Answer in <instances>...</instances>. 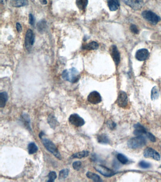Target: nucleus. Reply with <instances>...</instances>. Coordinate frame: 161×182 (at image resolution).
Instances as JSON below:
<instances>
[{"label":"nucleus","mask_w":161,"mask_h":182,"mask_svg":"<svg viewBox=\"0 0 161 182\" xmlns=\"http://www.w3.org/2000/svg\"><path fill=\"white\" fill-rule=\"evenodd\" d=\"M76 4L79 9L84 10L88 6V0H76Z\"/></svg>","instance_id":"19"},{"label":"nucleus","mask_w":161,"mask_h":182,"mask_svg":"<svg viewBox=\"0 0 161 182\" xmlns=\"http://www.w3.org/2000/svg\"><path fill=\"white\" fill-rule=\"evenodd\" d=\"M16 28L18 32L20 33L21 31H22V26L21 25L20 23H17L16 24Z\"/></svg>","instance_id":"37"},{"label":"nucleus","mask_w":161,"mask_h":182,"mask_svg":"<svg viewBox=\"0 0 161 182\" xmlns=\"http://www.w3.org/2000/svg\"><path fill=\"white\" fill-rule=\"evenodd\" d=\"M41 140H42L43 145L45 148H46V149L49 151L50 153L53 154L56 158H58L59 160H61V155L60 154L59 150L58 149L56 146L54 145V143L47 138H42Z\"/></svg>","instance_id":"3"},{"label":"nucleus","mask_w":161,"mask_h":182,"mask_svg":"<svg viewBox=\"0 0 161 182\" xmlns=\"http://www.w3.org/2000/svg\"><path fill=\"white\" fill-rule=\"evenodd\" d=\"M107 4L111 11H115L120 7V1L119 0H107Z\"/></svg>","instance_id":"15"},{"label":"nucleus","mask_w":161,"mask_h":182,"mask_svg":"<svg viewBox=\"0 0 161 182\" xmlns=\"http://www.w3.org/2000/svg\"><path fill=\"white\" fill-rule=\"evenodd\" d=\"M8 99V96L7 92H2L0 93V106L1 108H4Z\"/></svg>","instance_id":"17"},{"label":"nucleus","mask_w":161,"mask_h":182,"mask_svg":"<svg viewBox=\"0 0 161 182\" xmlns=\"http://www.w3.org/2000/svg\"><path fill=\"white\" fill-rule=\"evenodd\" d=\"M160 167H161V166H160Z\"/></svg>","instance_id":"41"},{"label":"nucleus","mask_w":161,"mask_h":182,"mask_svg":"<svg viewBox=\"0 0 161 182\" xmlns=\"http://www.w3.org/2000/svg\"><path fill=\"white\" fill-rule=\"evenodd\" d=\"M146 134L147 138H149V139L150 141H151V142H155V141H156V138H155L154 135H153L150 132H147V133H146Z\"/></svg>","instance_id":"35"},{"label":"nucleus","mask_w":161,"mask_h":182,"mask_svg":"<svg viewBox=\"0 0 161 182\" xmlns=\"http://www.w3.org/2000/svg\"><path fill=\"white\" fill-rule=\"evenodd\" d=\"M99 47V44L96 41H92L89 43L83 46V49L86 50H96Z\"/></svg>","instance_id":"18"},{"label":"nucleus","mask_w":161,"mask_h":182,"mask_svg":"<svg viewBox=\"0 0 161 182\" xmlns=\"http://www.w3.org/2000/svg\"><path fill=\"white\" fill-rule=\"evenodd\" d=\"M116 103L117 105L121 108H125L128 105V96L125 92L121 91L119 92Z\"/></svg>","instance_id":"9"},{"label":"nucleus","mask_w":161,"mask_h":182,"mask_svg":"<svg viewBox=\"0 0 161 182\" xmlns=\"http://www.w3.org/2000/svg\"><path fill=\"white\" fill-rule=\"evenodd\" d=\"M143 155L145 158H152L157 161H159L161 158L160 154L152 148H147L145 149Z\"/></svg>","instance_id":"8"},{"label":"nucleus","mask_w":161,"mask_h":182,"mask_svg":"<svg viewBox=\"0 0 161 182\" xmlns=\"http://www.w3.org/2000/svg\"><path fill=\"white\" fill-rule=\"evenodd\" d=\"M117 158L119 161L122 164H126L129 161L128 158L122 154H118L117 155Z\"/></svg>","instance_id":"26"},{"label":"nucleus","mask_w":161,"mask_h":182,"mask_svg":"<svg viewBox=\"0 0 161 182\" xmlns=\"http://www.w3.org/2000/svg\"><path fill=\"white\" fill-rule=\"evenodd\" d=\"M107 125L108 128H109L110 129H112V130L114 129L116 126V125L115 122L112 121H107Z\"/></svg>","instance_id":"33"},{"label":"nucleus","mask_w":161,"mask_h":182,"mask_svg":"<svg viewBox=\"0 0 161 182\" xmlns=\"http://www.w3.org/2000/svg\"><path fill=\"white\" fill-rule=\"evenodd\" d=\"M142 16L153 25H156L161 21V18L151 10H145L142 13Z\"/></svg>","instance_id":"4"},{"label":"nucleus","mask_w":161,"mask_h":182,"mask_svg":"<svg viewBox=\"0 0 161 182\" xmlns=\"http://www.w3.org/2000/svg\"><path fill=\"white\" fill-rule=\"evenodd\" d=\"M149 53L148 50L145 49H140L136 52V59L138 61H143L146 60L149 58Z\"/></svg>","instance_id":"13"},{"label":"nucleus","mask_w":161,"mask_h":182,"mask_svg":"<svg viewBox=\"0 0 161 182\" xmlns=\"http://www.w3.org/2000/svg\"><path fill=\"white\" fill-rule=\"evenodd\" d=\"M29 22L31 25H33L35 23V18L34 17L33 15L32 14L29 15Z\"/></svg>","instance_id":"36"},{"label":"nucleus","mask_w":161,"mask_h":182,"mask_svg":"<svg viewBox=\"0 0 161 182\" xmlns=\"http://www.w3.org/2000/svg\"><path fill=\"white\" fill-rule=\"evenodd\" d=\"M62 77L66 81L70 83H77L80 78V74L77 69L74 67L67 69L63 71L62 74Z\"/></svg>","instance_id":"1"},{"label":"nucleus","mask_w":161,"mask_h":182,"mask_svg":"<svg viewBox=\"0 0 161 182\" xmlns=\"http://www.w3.org/2000/svg\"><path fill=\"white\" fill-rule=\"evenodd\" d=\"M146 139L144 136H138L129 140L127 143L129 148L132 149L142 148L146 144Z\"/></svg>","instance_id":"2"},{"label":"nucleus","mask_w":161,"mask_h":182,"mask_svg":"<svg viewBox=\"0 0 161 182\" xmlns=\"http://www.w3.org/2000/svg\"><path fill=\"white\" fill-rule=\"evenodd\" d=\"M89 154V151H82L73 155L72 158H82L85 157H88Z\"/></svg>","instance_id":"22"},{"label":"nucleus","mask_w":161,"mask_h":182,"mask_svg":"<svg viewBox=\"0 0 161 182\" xmlns=\"http://www.w3.org/2000/svg\"><path fill=\"white\" fill-rule=\"evenodd\" d=\"M47 121L50 127L53 129H55L57 126L59 124V122H58L57 120L53 114H50L48 117Z\"/></svg>","instance_id":"16"},{"label":"nucleus","mask_w":161,"mask_h":182,"mask_svg":"<svg viewBox=\"0 0 161 182\" xmlns=\"http://www.w3.org/2000/svg\"><path fill=\"white\" fill-rule=\"evenodd\" d=\"M28 149L29 154H33L38 150V147L34 142H31L29 144Z\"/></svg>","instance_id":"23"},{"label":"nucleus","mask_w":161,"mask_h":182,"mask_svg":"<svg viewBox=\"0 0 161 182\" xmlns=\"http://www.w3.org/2000/svg\"><path fill=\"white\" fill-rule=\"evenodd\" d=\"M134 127L135 128V130L133 133L136 136H142L144 134L147 133L146 129L140 124H137L134 125Z\"/></svg>","instance_id":"14"},{"label":"nucleus","mask_w":161,"mask_h":182,"mask_svg":"<svg viewBox=\"0 0 161 182\" xmlns=\"http://www.w3.org/2000/svg\"><path fill=\"white\" fill-rule=\"evenodd\" d=\"M88 101L93 104H99L102 101L101 96L97 91H93L88 96Z\"/></svg>","instance_id":"11"},{"label":"nucleus","mask_w":161,"mask_h":182,"mask_svg":"<svg viewBox=\"0 0 161 182\" xmlns=\"http://www.w3.org/2000/svg\"><path fill=\"white\" fill-rule=\"evenodd\" d=\"M24 121H25V124L27 126V128H29V129H31L30 128V118L28 114H25L23 115V118Z\"/></svg>","instance_id":"29"},{"label":"nucleus","mask_w":161,"mask_h":182,"mask_svg":"<svg viewBox=\"0 0 161 182\" xmlns=\"http://www.w3.org/2000/svg\"><path fill=\"white\" fill-rule=\"evenodd\" d=\"M35 41V35L33 33L32 30L29 29L27 31L25 36V44L26 48L28 50H30L33 46Z\"/></svg>","instance_id":"5"},{"label":"nucleus","mask_w":161,"mask_h":182,"mask_svg":"<svg viewBox=\"0 0 161 182\" xmlns=\"http://www.w3.org/2000/svg\"><path fill=\"white\" fill-rule=\"evenodd\" d=\"M12 4L14 7H22L26 4V0H12Z\"/></svg>","instance_id":"25"},{"label":"nucleus","mask_w":161,"mask_h":182,"mask_svg":"<svg viewBox=\"0 0 161 182\" xmlns=\"http://www.w3.org/2000/svg\"><path fill=\"white\" fill-rule=\"evenodd\" d=\"M97 141L101 144H108L110 142V140L108 138V136L105 134L98 135L97 136Z\"/></svg>","instance_id":"20"},{"label":"nucleus","mask_w":161,"mask_h":182,"mask_svg":"<svg viewBox=\"0 0 161 182\" xmlns=\"http://www.w3.org/2000/svg\"><path fill=\"white\" fill-rule=\"evenodd\" d=\"M6 0H1V3L2 4H4L6 2Z\"/></svg>","instance_id":"39"},{"label":"nucleus","mask_w":161,"mask_h":182,"mask_svg":"<svg viewBox=\"0 0 161 182\" xmlns=\"http://www.w3.org/2000/svg\"><path fill=\"white\" fill-rule=\"evenodd\" d=\"M94 168L100 174L107 178L113 176L116 174V173H115L113 171L102 165H97L94 166Z\"/></svg>","instance_id":"6"},{"label":"nucleus","mask_w":161,"mask_h":182,"mask_svg":"<svg viewBox=\"0 0 161 182\" xmlns=\"http://www.w3.org/2000/svg\"><path fill=\"white\" fill-rule=\"evenodd\" d=\"M130 30L132 33L135 34H138L139 33V30L137 26L132 24L130 26Z\"/></svg>","instance_id":"34"},{"label":"nucleus","mask_w":161,"mask_h":182,"mask_svg":"<svg viewBox=\"0 0 161 182\" xmlns=\"http://www.w3.org/2000/svg\"><path fill=\"white\" fill-rule=\"evenodd\" d=\"M69 173V170L68 169H63L59 173V178L60 180L64 179L68 176Z\"/></svg>","instance_id":"27"},{"label":"nucleus","mask_w":161,"mask_h":182,"mask_svg":"<svg viewBox=\"0 0 161 182\" xmlns=\"http://www.w3.org/2000/svg\"><path fill=\"white\" fill-rule=\"evenodd\" d=\"M139 166L142 168L144 169H147V168H149L151 167V165L149 163L145 161H141L138 164Z\"/></svg>","instance_id":"31"},{"label":"nucleus","mask_w":161,"mask_h":182,"mask_svg":"<svg viewBox=\"0 0 161 182\" xmlns=\"http://www.w3.org/2000/svg\"><path fill=\"white\" fill-rule=\"evenodd\" d=\"M86 175L90 179L94 182H102V180L101 179V178L97 174L92 172H88L86 173Z\"/></svg>","instance_id":"21"},{"label":"nucleus","mask_w":161,"mask_h":182,"mask_svg":"<svg viewBox=\"0 0 161 182\" xmlns=\"http://www.w3.org/2000/svg\"><path fill=\"white\" fill-rule=\"evenodd\" d=\"M110 53L115 65L118 66L120 62L121 56H120V52L115 45H113L111 47Z\"/></svg>","instance_id":"12"},{"label":"nucleus","mask_w":161,"mask_h":182,"mask_svg":"<svg viewBox=\"0 0 161 182\" xmlns=\"http://www.w3.org/2000/svg\"><path fill=\"white\" fill-rule=\"evenodd\" d=\"M159 90L157 87H154L151 90V97L152 100H155L159 97Z\"/></svg>","instance_id":"24"},{"label":"nucleus","mask_w":161,"mask_h":182,"mask_svg":"<svg viewBox=\"0 0 161 182\" xmlns=\"http://www.w3.org/2000/svg\"><path fill=\"white\" fill-rule=\"evenodd\" d=\"M49 180L48 182H54L57 178V174L54 171L50 172L48 175Z\"/></svg>","instance_id":"30"},{"label":"nucleus","mask_w":161,"mask_h":182,"mask_svg":"<svg viewBox=\"0 0 161 182\" xmlns=\"http://www.w3.org/2000/svg\"><path fill=\"white\" fill-rule=\"evenodd\" d=\"M46 22L44 20L39 21L37 24V29H38L39 32L42 33L43 31H45V30L46 29Z\"/></svg>","instance_id":"28"},{"label":"nucleus","mask_w":161,"mask_h":182,"mask_svg":"<svg viewBox=\"0 0 161 182\" xmlns=\"http://www.w3.org/2000/svg\"><path fill=\"white\" fill-rule=\"evenodd\" d=\"M82 163L80 161H75L73 163L72 166L74 169L77 171H79L81 167Z\"/></svg>","instance_id":"32"},{"label":"nucleus","mask_w":161,"mask_h":182,"mask_svg":"<svg viewBox=\"0 0 161 182\" xmlns=\"http://www.w3.org/2000/svg\"><path fill=\"white\" fill-rule=\"evenodd\" d=\"M69 121L70 124L77 127H81L85 124L84 119L77 113L72 114L70 116Z\"/></svg>","instance_id":"7"},{"label":"nucleus","mask_w":161,"mask_h":182,"mask_svg":"<svg viewBox=\"0 0 161 182\" xmlns=\"http://www.w3.org/2000/svg\"><path fill=\"white\" fill-rule=\"evenodd\" d=\"M44 4H47V1L45 0H43V2H42Z\"/></svg>","instance_id":"40"},{"label":"nucleus","mask_w":161,"mask_h":182,"mask_svg":"<svg viewBox=\"0 0 161 182\" xmlns=\"http://www.w3.org/2000/svg\"><path fill=\"white\" fill-rule=\"evenodd\" d=\"M126 4L134 10H139L144 5V2L141 0H122Z\"/></svg>","instance_id":"10"},{"label":"nucleus","mask_w":161,"mask_h":182,"mask_svg":"<svg viewBox=\"0 0 161 182\" xmlns=\"http://www.w3.org/2000/svg\"><path fill=\"white\" fill-rule=\"evenodd\" d=\"M45 135V134H44V132H41L40 133V134H39V138H40L41 139H42V137H43V135Z\"/></svg>","instance_id":"38"}]
</instances>
